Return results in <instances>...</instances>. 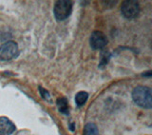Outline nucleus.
<instances>
[{"label":"nucleus","instance_id":"nucleus-1","mask_svg":"<svg viewBox=\"0 0 152 135\" xmlns=\"http://www.w3.org/2000/svg\"><path fill=\"white\" fill-rule=\"evenodd\" d=\"M132 99L134 103L142 109H149L152 108L151 89L145 86H138L132 90Z\"/></svg>","mask_w":152,"mask_h":135},{"label":"nucleus","instance_id":"nucleus-2","mask_svg":"<svg viewBox=\"0 0 152 135\" xmlns=\"http://www.w3.org/2000/svg\"><path fill=\"white\" fill-rule=\"evenodd\" d=\"M72 12V2L66 0H58L54 4L53 14L57 21H63Z\"/></svg>","mask_w":152,"mask_h":135},{"label":"nucleus","instance_id":"nucleus-3","mask_svg":"<svg viewBox=\"0 0 152 135\" xmlns=\"http://www.w3.org/2000/svg\"><path fill=\"white\" fill-rule=\"evenodd\" d=\"M19 49L16 42L7 41L0 46V60L10 61L18 55Z\"/></svg>","mask_w":152,"mask_h":135},{"label":"nucleus","instance_id":"nucleus-4","mask_svg":"<svg viewBox=\"0 0 152 135\" xmlns=\"http://www.w3.org/2000/svg\"><path fill=\"white\" fill-rule=\"evenodd\" d=\"M122 15L126 19H133L138 16L140 12L139 3L133 0H126L124 1L121 5Z\"/></svg>","mask_w":152,"mask_h":135},{"label":"nucleus","instance_id":"nucleus-5","mask_svg":"<svg viewBox=\"0 0 152 135\" xmlns=\"http://www.w3.org/2000/svg\"><path fill=\"white\" fill-rule=\"evenodd\" d=\"M89 45L94 51L102 50L107 45V38L104 32L94 31L89 37Z\"/></svg>","mask_w":152,"mask_h":135},{"label":"nucleus","instance_id":"nucleus-6","mask_svg":"<svg viewBox=\"0 0 152 135\" xmlns=\"http://www.w3.org/2000/svg\"><path fill=\"white\" fill-rule=\"evenodd\" d=\"M16 127L8 117H0V135H11L15 131Z\"/></svg>","mask_w":152,"mask_h":135},{"label":"nucleus","instance_id":"nucleus-7","mask_svg":"<svg viewBox=\"0 0 152 135\" xmlns=\"http://www.w3.org/2000/svg\"><path fill=\"white\" fill-rule=\"evenodd\" d=\"M56 105L58 108L59 112L64 115L69 114V102L66 97H59L56 100Z\"/></svg>","mask_w":152,"mask_h":135},{"label":"nucleus","instance_id":"nucleus-8","mask_svg":"<svg viewBox=\"0 0 152 135\" xmlns=\"http://www.w3.org/2000/svg\"><path fill=\"white\" fill-rule=\"evenodd\" d=\"M88 99V93L87 91H79L75 95V103L77 107H82Z\"/></svg>","mask_w":152,"mask_h":135},{"label":"nucleus","instance_id":"nucleus-9","mask_svg":"<svg viewBox=\"0 0 152 135\" xmlns=\"http://www.w3.org/2000/svg\"><path fill=\"white\" fill-rule=\"evenodd\" d=\"M83 135H99V131L97 126L94 123L89 122L85 126Z\"/></svg>","mask_w":152,"mask_h":135},{"label":"nucleus","instance_id":"nucleus-10","mask_svg":"<svg viewBox=\"0 0 152 135\" xmlns=\"http://www.w3.org/2000/svg\"><path fill=\"white\" fill-rule=\"evenodd\" d=\"M39 92H40V95L42 96L43 99L50 102V92L47 90L43 89L42 87H39Z\"/></svg>","mask_w":152,"mask_h":135},{"label":"nucleus","instance_id":"nucleus-11","mask_svg":"<svg viewBox=\"0 0 152 135\" xmlns=\"http://www.w3.org/2000/svg\"><path fill=\"white\" fill-rule=\"evenodd\" d=\"M69 129H70V131H74V123H71L70 125H69Z\"/></svg>","mask_w":152,"mask_h":135}]
</instances>
